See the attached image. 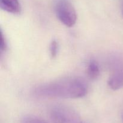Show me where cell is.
<instances>
[{
    "mask_svg": "<svg viewBox=\"0 0 123 123\" xmlns=\"http://www.w3.org/2000/svg\"><path fill=\"white\" fill-rule=\"evenodd\" d=\"M88 86L79 78H67L38 86L35 94L40 97L64 98H78L87 93Z\"/></svg>",
    "mask_w": 123,
    "mask_h": 123,
    "instance_id": "obj_1",
    "label": "cell"
},
{
    "mask_svg": "<svg viewBox=\"0 0 123 123\" xmlns=\"http://www.w3.org/2000/svg\"><path fill=\"white\" fill-rule=\"evenodd\" d=\"M52 123H82L78 113L71 107L57 105L50 109Z\"/></svg>",
    "mask_w": 123,
    "mask_h": 123,
    "instance_id": "obj_2",
    "label": "cell"
},
{
    "mask_svg": "<svg viewBox=\"0 0 123 123\" xmlns=\"http://www.w3.org/2000/svg\"><path fill=\"white\" fill-rule=\"evenodd\" d=\"M55 12L59 20L66 26L72 27L76 24V13L68 0H58L55 5Z\"/></svg>",
    "mask_w": 123,
    "mask_h": 123,
    "instance_id": "obj_3",
    "label": "cell"
},
{
    "mask_svg": "<svg viewBox=\"0 0 123 123\" xmlns=\"http://www.w3.org/2000/svg\"><path fill=\"white\" fill-rule=\"evenodd\" d=\"M108 85L113 90L123 87V64L115 67L108 80Z\"/></svg>",
    "mask_w": 123,
    "mask_h": 123,
    "instance_id": "obj_4",
    "label": "cell"
},
{
    "mask_svg": "<svg viewBox=\"0 0 123 123\" xmlns=\"http://www.w3.org/2000/svg\"><path fill=\"white\" fill-rule=\"evenodd\" d=\"M0 6L4 10L13 14L20 12V5L18 0H0Z\"/></svg>",
    "mask_w": 123,
    "mask_h": 123,
    "instance_id": "obj_5",
    "label": "cell"
},
{
    "mask_svg": "<svg viewBox=\"0 0 123 123\" xmlns=\"http://www.w3.org/2000/svg\"><path fill=\"white\" fill-rule=\"evenodd\" d=\"M86 73L90 79L94 80L97 79L100 74V69L97 62L94 61H91L88 64L86 69Z\"/></svg>",
    "mask_w": 123,
    "mask_h": 123,
    "instance_id": "obj_6",
    "label": "cell"
},
{
    "mask_svg": "<svg viewBox=\"0 0 123 123\" xmlns=\"http://www.w3.org/2000/svg\"><path fill=\"white\" fill-rule=\"evenodd\" d=\"M21 123H47L43 119L32 115L25 116L22 119Z\"/></svg>",
    "mask_w": 123,
    "mask_h": 123,
    "instance_id": "obj_7",
    "label": "cell"
},
{
    "mask_svg": "<svg viewBox=\"0 0 123 123\" xmlns=\"http://www.w3.org/2000/svg\"><path fill=\"white\" fill-rule=\"evenodd\" d=\"M58 44L56 40H53L50 43L49 46V50L52 58L56 57L58 54Z\"/></svg>",
    "mask_w": 123,
    "mask_h": 123,
    "instance_id": "obj_8",
    "label": "cell"
},
{
    "mask_svg": "<svg viewBox=\"0 0 123 123\" xmlns=\"http://www.w3.org/2000/svg\"><path fill=\"white\" fill-rule=\"evenodd\" d=\"M6 48V43L5 41L4 37L3 36L2 31L1 32V43H0V48H1V51H3L5 50Z\"/></svg>",
    "mask_w": 123,
    "mask_h": 123,
    "instance_id": "obj_9",
    "label": "cell"
},
{
    "mask_svg": "<svg viewBox=\"0 0 123 123\" xmlns=\"http://www.w3.org/2000/svg\"></svg>",
    "mask_w": 123,
    "mask_h": 123,
    "instance_id": "obj_10",
    "label": "cell"
}]
</instances>
